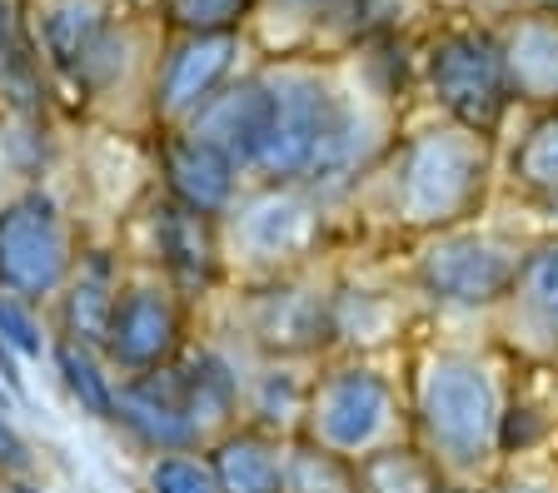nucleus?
<instances>
[{
  "instance_id": "f704fd0d",
  "label": "nucleus",
  "mask_w": 558,
  "mask_h": 493,
  "mask_svg": "<svg viewBox=\"0 0 558 493\" xmlns=\"http://www.w3.org/2000/svg\"><path fill=\"white\" fill-rule=\"evenodd\" d=\"M523 15H558V0H529V11Z\"/></svg>"
},
{
  "instance_id": "4468645a",
  "label": "nucleus",
  "mask_w": 558,
  "mask_h": 493,
  "mask_svg": "<svg viewBox=\"0 0 558 493\" xmlns=\"http://www.w3.org/2000/svg\"><path fill=\"white\" fill-rule=\"evenodd\" d=\"M165 185H170V200L185 205V210L205 214V220H220L234 210V195H240V164L230 155H220L215 145L195 140V135H170L165 140Z\"/></svg>"
},
{
  "instance_id": "2eb2a0df",
  "label": "nucleus",
  "mask_w": 558,
  "mask_h": 493,
  "mask_svg": "<svg viewBox=\"0 0 558 493\" xmlns=\"http://www.w3.org/2000/svg\"><path fill=\"white\" fill-rule=\"evenodd\" d=\"M513 100L558 106V15H513L499 30Z\"/></svg>"
},
{
  "instance_id": "a878e982",
  "label": "nucleus",
  "mask_w": 558,
  "mask_h": 493,
  "mask_svg": "<svg viewBox=\"0 0 558 493\" xmlns=\"http://www.w3.org/2000/svg\"><path fill=\"white\" fill-rule=\"evenodd\" d=\"M310 384L314 379L294 374V359H279L269 365L265 374L255 379V414H259V429H290L300 423L304 429V404H310Z\"/></svg>"
},
{
  "instance_id": "7ed1b4c3",
  "label": "nucleus",
  "mask_w": 558,
  "mask_h": 493,
  "mask_svg": "<svg viewBox=\"0 0 558 493\" xmlns=\"http://www.w3.org/2000/svg\"><path fill=\"white\" fill-rule=\"evenodd\" d=\"M409 423V404L389 369L374 359H344L314 374L304 404V439L339 458H364L384 444H399Z\"/></svg>"
},
{
  "instance_id": "bb28decb",
  "label": "nucleus",
  "mask_w": 558,
  "mask_h": 493,
  "mask_svg": "<svg viewBox=\"0 0 558 493\" xmlns=\"http://www.w3.org/2000/svg\"><path fill=\"white\" fill-rule=\"evenodd\" d=\"M0 90L11 95L15 106H31L35 100V60L25 50V36L15 15L0 5Z\"/></svg>"
},
{
  "instance_id": "a211bd4d",
  "label": "nucleus",
  "mask_w": 558,
  "mask_h": 493,
  "mask_svg": "<svg viewBox=\"0 0 558 493\" xmlns=\"http://www.w3.org/2000/svg\"><path fill=\"white\" fill-rule=\"evenodd\" d=\"M174 384H180V399H185L190 419L199 423V434L230 423L240 409V374L215 349H199L195 359L174 365Z\"/></svg>"
},
{
  "instance_id": "e433bc0d",
  "label": "nucleus",
  "mask_w": 558,
  "mask_h": 493,
  "mask_svg": "<svg viewBox=\"0 0 558 493\" xmlns=\"http://www.w3.org/2000/svg\"><path fill=\"white\" fill-rule=\"evenodd\" d=\"M548 210H554V220H558V205H548Z\"/></svg>"
},
{
  "instance_id": "0eeeda50",
  "label": "nucleus",
  "mask_w": 558,
  "mask_h": 493,
  "mask_svg": "<svg viewBox=\"0 0 558 493\" xmlns=\"http://www.w3.org/2000/svg\"><path fill=\"white\" fill-rule=\"evenodd\" d=\"M234 214V239L255 264L284 270L325 235V200L310 185H259Z\"/></svg>"
},
{
  "instance_id": "9b49d317",
  "label": "nucleus",
  "mask_w": 558,
  "mask_h": 493,
  "mask_svg": "<svg viewBox=\"0 0 558 493\" xmlns=\"http://www.w3.org/2000/svg\"><path fill=\"white\" fill-rule=\"evenodd\" d=\"M269 115H275V90H269V75H250L240 85H225L205 100V106L190 115V135L205 145H215L220 155H230L244 175L255 170L259 145L269 135Z\"/></svg>"
},
{
  "instance_id": "c756f323",
  "label": "nucleus",
  "mask_w": 558,
  "mask_h": 493,
  "mask_svg": "<svg viewBox=\"0 0 558 493\" xmlns=\"http://www.w3.org/2000/svg\"><path fill=\"white\" fill-rule=\"evenodd\" d=\"M0 340L11 344L21 359H40L46 354V334H40L35 315L25 309V299H15V294H0Z\"/></svg>"
},
{
  "instance_id": "1a4fd4ad",
  "label": "nucleus",
  "mask_w": 558,
  "mask_h": 493,
  "mask_svg": "<svg viewBox=\"0 0 558 493\" xmlns=\"http://www.w3.org/2000/svg\"><path fill=\"white\" fill-rule=\"evenodd\" d=\"M105 359L125 374H155L170 369L180 354V305L160 284H130L116 294V315L105 329Z\"/></svg>"
},
{
  "instance_id": "9d476101",
  "label": "nucleus",
  "mask_w": 558,
  "mask_h": 493,
  "mask_svg": "<svg viewBox=\"0 0 558 493\" xmlns=\"http://www.w3.org/2000/svg\"><path fill=\"white\" fill-rule=\"evenodd\" d=\"M504 334L529 359H558V230L523 249L519 280L499 305Z\"/></svg>"
},
{
  "instance_id": "7c9ffc66",
  "label": "nucleus",
  "mask_w": 558,
  "mask_h": 493,
  "mask_svg": "<svg viewBox=\"0 0 558 493\" xmlns=\"http://www.w3.org/2000/svg\"><path fill=\"white\" fill-rule=\"evenodd\" d=\"M25 469H31V444H25L21 429L0 409V473H25Z\"/></svg>"
},
{
  "instance_id": "6e6552de",
  "label": "nucleus",
  "mask_w": 558,
  "mask_h": 493,
  "mask_svg": "<svg viewBox=\"0 0 558 493\" xmlns=\"http://www.w3.org/2000/svg\"><path fill=\"white\" fill-rule=\"evenodd\" d=\"M250 340L269 359H310L335 344V284H314L300 274H279L255 294Z\"/></svg>"
},
{
  "instance_id": "ddd939ff",
  "label": "nucleus",
  "mask_w": 558,
  "mask_h": 493,
  "mask_svg": "<svg viewBox=\"0 0 558 493\" xmlns=\"http://www.w3.org/2000/svg\"><path fill=\"white\" fill-rule=\"evenodd\" d=\"M234 56H240V36H185L165 56L160 85H155V110L165 120L190 125V115L205 106L209 95L225 90Z\"/></svg>"
},
{
  "instance_id": "aec40b11",
  "label": "nucleus",
  "mask_w": 558,
  "mask_h": 493,
  "mask_svg": "<svg viewBox=\"0 0 558 493\" xmlns=\"http://www.w3.org/2000/svg\"><path fill=\"white\" fill-rule=\"evenodd\" d=\"M354 479H360V493H439L449 483L414 439H399V444L354 458Z\"/></svg>"
},
{
  "instance_id": "c85d7f7f",
  "label": "nucleus",
  "mask_w": 558,
  "mask_h": 493,
  "mask_svg": "<svg viewBox=\"0 0 558 493\" xmlns=\"http://www.w3.org/2000/svg\"><path fill=\"white\" fill-rule=\"evenodd\" d=\"M150 493H220L205 458L190 454H155L150 464Z\"/></svg>"
},
{
  "instance_id": "cd10ccee",
  "label": "nucleus",
  "mask_w": 558,
  "mask_h": 493,
  "mask_svg": "<svg viewBox=\"0 0 558 493\" xmlns=\"http://www.w3.org/2000/svg\"><path fill=\"white\" fill-rule=\"evenodd\" d=\"M185 36H234L255 0H170Z\"/></svg>"
},
{
  "instance_id": "72a5a7b5",
  "label": "nucleus",
  "mask_w": 558,
  "mask_h": 493,
  "mask_svg": "<svg viewBox=\"0 0 558 493\" xmlns=\"http://www.w3.org/2000/svg\"><path fill=\"white\" fill-rule=\"evenodd\" d=\"M279 5H290V11H329L339 0H279Z\"/></svg>"
},
{
  "instance_id": "b1692460",
  "label": "nucleus",
  "mask_w": 558,
  "mask_h": 493,
  "mask_svg": "<svg viewBox=\"0 0 558 493\" xmlns=\"http://www.w3.org/2000/svg\"><path fill=\"white\" fill-rule=\"evenodd\" d=\"M56 369H60V379H65L70 399L81 404V414H90V419H100V423H116V379L105 374L100 349L75 344V340H60L56 344Z\"/></svg>"
},
{
  "instance_id": "39448f33",
  "label": "nucleus",
  "mask_w": 558,
  "mask_h": 493,
  "mask_svg": "<svg viewBox=\"0 0 558 493\" xmlns=\"http://www.w3.org/2000/svg\"><path fill=\"white\" fill-rule=\"evenodd\" d=\"M429 95L444 120L469 125L478 135H494L509 110V65H504L499 30H449L429 50Z\"/></svg>"
},
{
  "instance_id": "6ab92c4d",
  "label": "nucleus",
  "mask_w": 558,
  "mask_h": 493,
  "mask_svg": "<svg viewBox=\"0 0 558 493\" xmlns=\"http://www.w3.org/2000/svg\"><path fill=\"white\" fill-rule=\"evenodd\" d=\"M116 294H120V284L110 280V259H100V255L90 264H81V274H70L65 299H60L65 340L105 349V329H110V315H116Z\"/></svg>"
},
{
  "instance_id": "f03ea898",
  "label": "nucleus",
  "mask_w": 558,
  "mask_h": 493,
  "mask_svg": "<svg viewBox=\"0 0 558 493\" xmlns=\"http://www.w3.org/2000/svg\"><path fill=\"white\" fill-rule=\"evenodd\" d=\"M384 214L429 239L444 230L469 224L488 200L494 180V135H478L469 125H424L384 155Z\"/></svg>"
},
{
  "instance_id": "f3484780",
  "label": "nucleus",
  "mask_w": 558,
  "mask_h": 493,
  "mask_svg": "<svg viewBox=\"0 0 558 493\" xmlns=\"http://www.w3.org/2000/svg\"><path fill=\"white\" fill-rule=\"evenodd\" d=\"M155 245H160V264L180 289H209L220 274V235L215 220L185 210V205L165 200L155 210Z\"/></svg>"
},
{
  "instance_id": "2f4dec72",
  "label": "nucleus",
  "mask_w": 558,
  "mask_h": 493,
  "mask_svg": "<svg viewBox=\"0 0 558 493\" xmlns=\"http://www.w3.org/2000/svg\"><path fill=\"white\" fill-rule=\"evenodd\" d=\"M0 384L11 389V399H25V374H21V365H15V349L5 340H0Z\"/></svg>"
},
{
  "instance_id": "f257e3e1",
  "label": "nucleus",
  "mask_w": 558,
  "mask_h": 493,
  "mask_svg": "<svg viewBox=\"0 0 558 493\" xmlns=\"http://www.w3.org/2000/svg\"><path fill=\"white\" fill-rule=\"evenodd\" d=\"M409 423L444 479L478 483L504 454V394L494 365L459 344L429 349L414 369Z\"/></svg>"
},
{
  "instance_id": "4be33fe9",
  "label": "nucleus",
  "mask_w": 558,
  "mask_h": 493,
  "mask_svg": "<svg viewBox=\"0 0 558 493\" xmlns=\"http://www.w3.org/2000/svg\"><path fill=\"white\" fill-rule=\"evenodd\" d=\"M509 180L538 205H558V106H548L519 135L509 155Z\"/></svg>"
},
{
  "instance_id": "393cba45",
  "label": "nucleus",
  "mask_w": 558,
  "mask_h": 493,
  "mask_svg": "<svg viewBox=\"0 0 558 493\" xmlns=\"http://www.w3.org/2000/svg\"><path fill=\"white\" fill-rule=\"evenodd\" d=\"M284 493H360L354 458H339L300 434L284 444Z\"/></svg>"
},
{
  "instance_id": "f8f14e48",
  "label": "nucleus",
  "mask_w": 558,
  "mask_h": 493,
  "mask_svg": "<svg viewBox=\"0 0 558 493\" xmlns=\"http://www.w3.org/2000/svg\"><path fill=\"white\" fill-rule=\"evenodd\" d=\"M116 423H125L130 434L155 454H190L199 444V423L190 419L180 384H174V365L155 369V374H130L116 389Z\"/></svg>"
},
{
  "instance_id": "dca6fc26",
  "label": "nucleus",
  "mask_w": 558,
  "mask_h": 493,
  "mask_svg": "<svg viewBox=\"0 0 558 493\" xmlns=\"http://www.w3.org/2000/svg\"><path fill=\"white\" fill-rule=\"evenodd\" d=\"M220 493H284V444L259 423L225 429L205 454Z\"/></svg>"
},
{
  "instance_id": "20e7f679",
  "label": "nucleus",
  "mask_w": 558,
  "mask_h": 493,
  "mask_svg": "<svg viewBox=\"0 0 558 493\" xmlns=\"http://www.w3.org/2000/svg\"><path fill=\"white\" fill-rule=\"evenodd\" d=\"M523 249L529 245L499 235V230H474V224L444 230L418 245L414 289L453 315H499V305L519 280Z\"/></svg>"
},
{
  "instance_id": "c9c22d12",
  "label": "nucleus",
  "mask_w": 558,
  "mask_h": 493,
  "mask_svg": "<svg viewBox=\"0 0 558 493\" xmlns=\"http://www.w3.org/2000/svg\"><path fill=\"white\" fill-rule=\"evenodd\" d=\"M5 493H46V489H40V483H25V479H15Z\"/></svg>"
},
{
  "instance_id": "473e14b6",
  "label": "nucleus",
  "mask_w": 558,
  "mask_h": 493,
  "mask_svg": "<svg viewBox=\"0 0 558 493\" xmlns=\"http://www.w3.org/2000/svg\"><path fill=\"white\" fill-rule=\"evenodd\" d=\"M484 493H558L554 483H544V479H504V483H494V489H484Z\"/></svg>"
},
{
  "instance_id": "423d86ee",
  "label": "nucleus",
  "mask_w": 558,
  "mask_h": 493,
  "mask_svg": "<svg viewBox=\"0 0 558 493\" xmlns=\"http://www.w3.org/2000/svg\"><path fill=\"white\" fill-rule=\"evenodd\" d=\"M75 274L70 230L46 189H25L0 205V289L15 299H46Z\"/></svg>"
},
{
  "instance_id": "412c9836",
  "label": "nucleus",
  "mask_w": 558,
  "mask_h": 493,
  "mask_svg": "<svg viewBox=\"0 0 558 493\" xmlns=\"http://www.w3.org/2000/svg\"><path fill=\"white\" fill-rule=\"evenodd\" d=\"M105 30V15L95 0H56L46 15V50L65 75H85V65L95 60Z\"/></svg>"
},
{
  "instance_id": "5701e85b",
  "label": "nucleus",
  "mask_w": 558,
  "mask_h": 493,
  "mask_svg": "<svg viewBox=\"0 0 558 493\" xmlns=\"http://www.w3.org/2000/svg\"><path fill=\"white\" fill-rule=\"evenodd\" d=\"M399 329V309L384 289H349L335 284V344H360L374 349Z\"/></svg>"
}]
</instances>
